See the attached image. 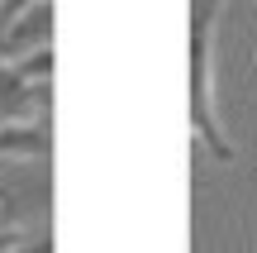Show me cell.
Returning <instances> with one entry per match:
<instances>
[{"label": "cell", "instance_id": "obj_6", "mask_svg": "<svg viewBox=\"0 0 257 253\" xmlns=\"http://www.w3.org/2000/svg\"><path fill=\"white\" fill-rule=\"evenodd\" d=\"M15 253H57L53 229H29V234L19 239V248H15Z\"/></svg>", "mask_w": 257, "mask_h": 253}, {"label": "cell", "instance_id": "obj_5", "mask_svg": "<svg viewBox=\"0 0 257 253\" xmlns=\"http://www.w3.org/2000/svg\"><path fill=\"white\" fill-rule=\"evenodd\" d=\"M10 67H15V72L24 76L29 86H38V91H53V67H57V57H53V43L34 48V53H24V57H15Z\"/></svg>", "mask_w": 257, "mask_h": 253}, {"label": "cell", "instance_id": "obj_7", "mask_svg": "<svg viewBox=\"0 0 257 253\" xmlns=\"http://www.w3.org/2000/svg\"><path fill=\"white\" fill-rule=\"evenodd\" d=\"M29 229L24 225H0V253H15L19 248V239H24Z\"/></svg>", "mask_w": 257, "mask_h": 253}, {"label": "cell", "instance_id": "obj_8", "mask_svg": "<svg viewBox=\"0 0 257 253\" xmlns=\"http://www.w3.org/2000/svg\"><path fill=\"white\" fill-rule=\"evenodd\" d=\"M10 206H15V201H10V191L0 187V225H15V220H10Z\"/></svg>", "mask_w": 257, "mask_h": 253}, {"label": "cell", "instance_id": "obj_3", "mask_svg": "<svg viewBox=\"0 0 257 253\" xmlns=\"http://www.w3.org/2000/svg\"><path fill=\"white\" fill-rule=\"evenodd\" d=\"M43 43H53V0H34V5L5 29V38H0V57L15 62V57L34 53V48H43Z\"/></svg>", "mask_w": 257, "mask_h": 253}, {"label": "cell", "instance_id": "obj_4", "mask_svg": "<svg viewBox=\"0 0 257 253\" xmlns=\"http://www.w3.org/2000/svg\"><path fill=\"white\" fill-rule=\"evenodd\" d=\"M48 110V91L29 86L15 67L0 57V120H38Z\"/></svg>", "mask_w": 257, "mask_h": 253}, {"label": "cell", "instance_id": "obj_1", "mask_svg": "<svg viewBox=\"0 0 257 253\" xmlns=\"http://www.w3.org/2000/svg\"><path fill=\"white\" fill-rule=\"evenodd\" d=\"M229 0H191V72H186V101H191V139L210 158L233 162L229 129L219 120V91H214V43H219V19Z\"/></svg>", "mask_w": 257, "mask_h": 253}, {"label": "cell", "instance_id": "obj_2", "mask_svg": "<svg viewBox=\"0 0 257 253\" xmlns=\"http://www.w3.org/2000/svg\"><path fill=\"white\" fill-rule=\"evenodd\" d=\"M0 158L15 162H48L53 158V124L38 120H0Z\"/></svg>", "mask_w": 257, "mask_h": 253}]
</instances>
